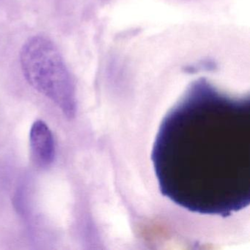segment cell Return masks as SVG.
I'll return each mask as SVG.
<instances>
[{
    "label": "cell",
    "mask_w": 250,
    "mask_h": 250,
    "mask_svg": "<svg viewBox=\"0 0 250 250\" xmlns=\"http://www.w3.org/2000/svg\"><path fill=\"white\" fill-rule=\"evenodd\" d=\"M216 68V64L212 60H203L191 65L184 67V71L188 74H194L202 71H214Z\"/></svg>",
    "instance_id": "277c9868"
},
{
    "label": "cell",
    "mask_w": 250,
    "mask_h": 250,
    "mask_svg": "<svg viewBox=\"0 0 250 250\" xmlns=\"http://www.w3.org/2000/svg\"><path fill=\"white\" fill-rule=\"evenodd\" d=\"M159 190L200 214L228 217L250 203V99L190 83L162 120L151 154Z\"/></svg>",
    "instance_id": "6da1fadb"
},
{
    "label": "cell",
    "mask_w": 250,
    "mask_h": 250,
    "mask_svg": "<svg viewBox=\"0 0 250 250\" xmlns=\"http://www.w3.org/2000/svg\"><path fill=\"white\" fill-rule=\"evenodd\" d=\"M32 155L39 166L45 167L53 162L55 147L53 136L49 126L42 121H36L30 132Z\"/></svg>",
    "instance_id": "3957f363"
},
{
    "label": "cell",
    "mask_w": 250,
    "mask_h": 250,
    "mask_svg": "<svg viewBox=\"0 0 250 250\" xmlns=\"http://www.w3.org/2000/svg\"><path fill=\"white\" fill-rule=\"evenodd\" d=\"M20 64L29 84L53 102L64 115L76 112L75 87L55 45L43 36L30 38L20 52Z\"/></svg>",
    "instance_id": "7a4b0ae2"
}]
</instances>
